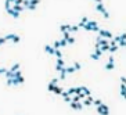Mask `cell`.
<instances>
[{
  "instance_id": "6da1fadb",
  "label": "cell",
  "mask_w": 126,
  "mask_h": 115,
  "mask_svg": "<svg viewBox=\"0 0 126 115\" xmlns=\"http://www.w3.org/2000/svg\"><path fill=\"white\" fill-rule=\"evenodd\" d=\"M97 33H98V36H100V38L107 39V40H111V39L114 38V35H112L110 31H107V29H101V28L98 29V32H97Z\"/></svg>"
},
{
  "instance_id": "7a4b0ae2",
  "label": "cell",
  "mask_w": 126,
  "mask_h": 115,
  "mask_svg": "<svg viewBox=\"0 0 126 115\" xmlns=\"http://www.w3.org/2000/svg\"><path fill=\"white\" fill-rule=\"evenodd\" d=\"M97 114L98 115H110V107L107 105V104H100L98 107H97Z\"/></svg>"
},
{
  "instance_id": "3957f363",
  "label": "cell",
  "mask_w": 126,
  "mask_h": 115,
  "mask_svg": "<svg viewBox=\"0 0 126 115\" xmlns=\"http://www.w3.org/2000/svg\"><path fill=\"white\" fill-rule=\"evenodd\" d=\"M96 10H97L98 13H101L102 17H104L105 19H108V18H110V13L105 10V7H104V4H102V3H100V4H96Z\"/></svg>"
},
{
  "instance_id": "277c9868",
  "label": "cell",
  "mask_w": 126,
  "mask_h": 115,
  "mask_svg": "<svg viewBox=\"0 0 126 115\" xmlns=\"http://www.w3.org/2000/svg\"><path fill=\"white\" fill-rule=\"evenodd\" d=\"M4 39H6V42L11 40V42H14V43H19L21 42V38L18 35H15V33H8V35L4 36Z\"/></svg>"
},
{
  "instance_id": "5b68a950",
  "label": "cell",
  "mask_w": 126,
  "mask_h": 115,
  "mask_svg": "<svg viewBox=\"0 0 126 115\" xmlns=\"http://www.w3.org/2000/svg\"><path fill=\"white\" fill-rule=\"evenodd\" d=\"M96 26H98V25H97V22H96V21H90V19H89V21H87V22L83 25L82 28H83L85 31H93V28H96Z\"/></svg>"
},
{
  "instance_id": "8992f818",
  "label": "cell",
  "mask_w": 126,
  "mask_h": 115,
  "mask_svg": "<svg viewBox=\"0 0 126 115\" xmlns=\"http://www.w3.org/2000/svg\"><path fill=\"white\" fill-rule=\"evenodd\" d=\"M69 104H71L72 110H76V111H82V110H83V105H82L80 101H79V103H73V101H71Z\"/></svg>"
},
{
  "instance_id": "52a82bcc",
  "label": "cell",
  "mask_w": 126,
  "mask_h": 115,
  "mask_svg": "<svg viewBox=\"0 0 126 115\" xmlns=\"http://www.w3.org/2000/svg\"><path fill=\"white\" fill-rule=\"evenodd\" d=\"M93 97L92 96H87L86 99H83V101H82V105L83 107H89V105H92V103H93Z\"/></svg>"
},
{
  "instance_id": "ba28073f",
  "label": "cell",
  "mask_w": 126,
  "mask_h": 115,
  "mask_svg": "<svg viewBox=\"0 0 126 115\" xmlns=\"http://www.w3.org/2000/svg\"><path fill=\"white\" fill-rule=\"evenodd\" d=\"M57 83H58V79H57V78L51 79V81H50V83H48V86H47V90L48 91H53V89L57 86Z\"/></svg>"
},
{
  "instance_id": "9c48e42d",
  "label": "cell",
  "mask_w": 126,
  "mask_h": 115,
  "mask_svg": "<svg viewBox=\"0 0 126 115\" xmlns=\"http://www.w3.org/2000/svg\"><path fill=\"white\" fill-rule=\"evenodd\" d=\"M40 3V0H31L29 1V6H28V10H35L38 7V4Z\"/></svg>"
},
{
  "instance_id": "30bf717a",
  "label": "cell",
  "mask_w": 126,
  "mask_h": 115,
  "mask_svg": "<svg viewBox=\"0 0 126 115\" xmlns=\"http://www.w3.org/2000/svg\"><path fill=\"white\" fill-rule=\"evenodd\" d=\"M6 11H7V13H8V14H10L11 17H13V18H19V15H21L19 13H17V11H14V10H13L11 7H10V8H7Z\"/></svg>"
},
{
  "instance_id": "8fae6325",
  "label": "cell",
  "mask_w": 126,
  "mask_h": 115,
  "mask_svg": "<svg viewBox=\"0 0 126 115\" xmlns=\"http://www.w3.org/2000/svg\"><path fill=\"white\" fill-rule=\"evenodd\" d=\"M13 79H14V85H15V86H18V85H22V83L25 82L24 76H18V78H13Z\"/></svg>"
},
{
  "instance_id": "7c38bea8",
  "label": "cell",
  "mask_w": 126,
  "mask_h": 115,
  "mask_svg": "<svg viewBox=\"0 0 126 115\" xmlns=\"http://www.w3.org/2000/svg\"><path fill=\"white\" fill-rule=\"evenodd\" d=\"M69 28H71V25H68V24H63V25H60V31L61 32H69Z\"/></svg>"
},
{
  "instance_id": "4fadbf2b",
  "label": "cell",
  "mask_w": 126,
  "mask_h": 115,
  "mask_svg": "<svg viewBox=\"0 0 126 115\" xmlns=\"http://www.w3.org/2000/svg\"><path fill=\"white\" fill-rule=\"evenodd\" d=\"M11 8H13L14 11H17V13H19V14L24 11V7H22V6H18V4H13V6H11Z\"/></svg>"
},
{
  "instance_id": "5bb4252c",
  "label": "cell",
  "mask_w": 126,
  "mask_h": 115,
  "mask_svg": "<svg viewBox=\"0 0 126 115\" xmlns=\"http://www.w3.org/2000/svg\"><path fill=\"white\" fill-rule=\"evenodd\" d=\"M44 51L47 53V54H50V56H54V49L51 47V46H44Z\"/></svg>"
},
{
  "instance_id": "9a60e30c",
  "label": "cell",
  "mask_w": 126,
  "mask_h": 115,
  "mask_svg": "<svg viewBox=\"0 0 126 115\" xmlns=\"http://www.w3.org/2000/svg\"><path fill=\"white\" fill-rule=\"evenodd\" d=\"M63 91H64V90H63V87H60V86L57 85L54 89H53V91H51V93H54V94H61Z\"/></svg>"
},
{
  "instance_id": "2e32d148",
  "label": "cell",
  "mask_w": 126,
  "mask_h": 115,
  "mask_svg": "<svg viewBox=\"0 0 126 115\" xmlns=\"http://www.w3.org/2000/svg\"><path fill=\"white\" fill-rule=\"evenodd\" d=\"M114 68H115V62H110V61H108L107 65H105V69H107V71H112Z\"/></svg>"
},
{
  "instance_id": "e0dca14e",
  "label": "cell",
  "mask_w": 126,
  "mask_h": 115,
  "mask_svg": "<svg viewBox=\"0 0 126 115\" xmlns=\"http://www.w3.org/2000/svg\"><path fill=\"white\" fill-rule=\"evenodd\" d=\"M82 93L85 94V96H92V91H90V89H87V87H85V86H82Z\"/></svg>"
},
{
  "instance_id": "ac0fdd59",
  "label": "cell",
  "mask_w": 126,
  "mask_h": 115,
  "mask_svg": "<svg viewBox=\"0 0 126 115\" xmlns=\"http://www.w3.org/2000/svg\"><path fill=\"white\" fill-rule=\"evenodd\" d=\"M121 96L125 99V96H126V86H125V83H122L121 85Z\"/></svg>"
},
{
  "instance_id": "d6986e66",
  "label": "cell",
  "mask_w": 126,
  "mask_h": 115,
  "mask_svg": "<svg viewBox=\"0 0 126 115\" xmlns=\"http://www.w3.org/2000/svg\"><path fill=\"white\" fill-rule=\"evenodd\" d=\"M65 72H67V74H75L76 69H75L73 67H65Z\"/></svg>"
},
{
  "instance_id": "ffe728a7",
  "label": "cell",
  "mask_w": 126,
  "mask_h": 115,
  "mask_svg": "<svg viewBox=\"0 0 126 115\" xmlns=\"http://www.w3.org/2000/svg\"><path fill=\"white\" fill-rule=\"evenodd\" d=\"M65 76H67V72H65V67H64L63 69L60 71V81H64V79H65Z\"/></svg>"
},
{
  "instance_id": "44dd1931",
  "label": "cell",
  "mask_w": 126,
  "mask_h": 115,
  "mask_svg": "<svg viewBox=\"0 0 126 115\" xmlns=\"http://www.w3.org/2000/svg\"><path fill=\"white\" fill-rule=\"evenodd\" d=\"M19 68H21V65H19V64H14V65L11 67V68H10L8 71H10V72H15V71H18Z\"/></svg>"
},
{
  "instance_id": "7402d4cb",
  "label": "cell",
  "mask_w": 126,
  "mask_h": 115,
  "mask_svg": "<svg viewBox=\"0 0 126 115\" xmlns=\"http://www.w3.org/2000/svg\"><path fill=\"white\" fill-rule=\"evenodd\" d=\"M54 56L57 58H63V51H61L60 49H55L54 50Z\"/></svg>"
},
{
  "instance_id": "603a6c76",
  "label": "cell",
  "mask_w": 126,
  "mask_h": 115,
  "mask_svg": "<svg viewBox=\"0 0 126 115\" xmlns=\"http://www.w3.org/2000/svg\"><path fill=\"white\" fill-rule=\"evenodd\" d=\"M118 50H119L118 44H114V46H110V50H108V51H110V53H116Z\"/></svg>"
},
{
  "instance_id": "cb8c5ba5",
  "label": "cell",
  "mask_w": 126,
  "mask_h": 115,
  "mask_svg": "<svg viewBox=\"0 0 126 115\" xmlns=\"http://www.w3.org/2000/svg\"><path fill=\"white\" fill-rule=\"evenodd\" d=\"M78 31H79L78 25H71V28H69V33L71 32H78Z\"/></svg>"
},
{
  "instance_id": "d4e9b609",
  "label": "cell",
  "mask_w": 126,
  "mask_h": 115,
  "mask_svg": "<svg viewBox=\"0 0 126 115\" xmlns=\"http://www.w3.org/2000/svg\"><path fill=\"white\" fill-rule=\"evenodd\" d=\"M100 50H101V53H105V51H108V50H110V44H105V46H100Z\"/></svg>"
},
{
  "instance_id": "484cf974",
  "label": "cell",
  "mask_w": 126,
  "mask_h": 115,
  "mask_svg": "<svg viewBox=\"0 0 126 115\" xmlns=\"http://www.w3.org/2000/svg\"><path fill=\"white\" fill-rule=\"evenodd\" d=\"M100 104H102V101L100 99H97V100H93V103H92V105H96V107H98Z\"/></svg>"
},
{
  "instance_id": "4316f807",
  "label": "cell",
  "mask_w": 126,
  "mask_h": 115,
  "mask_svg": "<svg viewBox=\"0 0 126 115\" xmlns=\"http://www.w3.org/2000/svg\"><path fill=\"white\" fill-rule=\"evenodd\" d=\"M57 65H60V67H65V61H64L63 58H57Z\"/></svg>"
},
{
  "instance_id": "83f0119b",
  "label": "cell",
  "mask_w": 126,
  "mask_h": 115,
  "mask_svg": "<svg viewBox=\"0 0 126 115\" xmlns=\"http://www.w3.org/2000/svg\"><path fill=\"white\" fill-rule=\"evenodd\" d=\"M67 94H68V96H75V87L68 89V90H67Z\"/></svg>"
},
{
  "instance_id": "f1b7e54d",
  "label": "cell",
  "mask_w": 126,
  "mask_h": 115,
  "mask_svg": "<svg viewBox=\"0 0 126 115\" xmlns=\"http://www.w3.org/2000/svg\"><path fill=\"white\" fill-rule=\"evenodd\" d=\"M73 68H75V69H76V71H79V69H80V68H82V64H80V62H76V61H75V62H73Z\"/></svg>"
},
{
  "instance_id": "f546056e",
  "label": "cell",
  "mask_w": 126,
  "mask_h": 115,
  "mask_svg": "<svg viewBox=\"0 0 126 115\" xmlns=\"http://www.w3.org/2000/svg\"><path fill=\"white\" fill-rule=\"evenodd\" d=\"M94 54H97V56H98V57H101V56H102V53H101V50H100V47H98V46H96Z\"/></svg>"
},
{
  "instance_id": "4dcf8cb0",
  "label": "cell",
  "mask_w": 126,
  "mask_h": 115,
  "mask_svg": "<svg viewBox=\"0 0 126 115\" xmlns=\"http://www.w3.org/2000/svg\"><path fill=\"white\" fill-rule=\"evenodd\" d=\"M51 47H53V49H61V47H60V40H54V44H53V46H51Z\"/></svg>"
},
{
  "instance_id": "1f68e13d",
  "label": "cell",
  "mask_w": 126,
  "mask_h": 115,
  "mask_svg": "<svg viewBox=\"0 0 126 115\" xmlns=\"http://www.w3.org/2000/svg\"><path fill=\"white\" fill-rule=\"evenodd\" d=\"M67 43H68V44H73V43H75V38H72V36H69V38L67 39Z\"/></svg>"
},
{
  "instance_id": "d6a6232c",
  "label": "cell",
  "mask_w": 126,
  "mask_h": 115,
  "mask_svg": "<svg viewBox=\"0 0 126 115\" xmlns=\"http://www.w3.org/2000/svg\"><path fill=\"white\" fill-rule=\"evenodd\" d=\"M67 44H68V43H67V40H65V39H61V40H60V47H65V46H67Z\"/></svg>"
},
{
  "instance_id": "836d02e7",
  "label": "cell",
  "mask_w": 126,
  "mask_h": 115,
  "mask_svg": "<svg viewBox=\"0 0 126 115\" xmlns=\"http://www.w3.org/2000/svg\"><path fill=\"white\" fill-rule=\"evenodd\" d=\"M18 76H22V72H21V69H18L14 72V78H18Z\"/></svg>"
},
{
  "instance_id": "e575fe53",
  "label": "cell",
  "mask_w": 126,
  "mask_h": 115,
  "mask_svg": "<svg viewBox=\"0 0 126 115\" xmlns=\"http://www.w3.org/2000/svg\"><path fill=\"white\" fill-rule=\"evenodd\" d=\"M63 99H64L65 103H71V96H64Z\"/></svg>"
},
{
  "instance_id": "d590c367",
  "label": "cell",
  "mask_w": 126,
  "mask_h": 115,
  "mask_svg": "<svg viewBox=\"0 0 126 115\" xmlns=\"http://www.w3.org/2000/svg\"><path fill=\"white\" fill-rule=\"evenodd\" d=\"M7 85L8 86H15L14 85V79H7Z\"/></svg>"
},
{
  "instance_id": "8d00e7d4",
  "label": "cell",
  "mask_w": 126,
  "mask_h": 115,
  "mask_svg": "<svg viewBox=\"0 0 126 115\" xmlns=\"http://www.w3.org/2000/svg\"><path fill=\"white\" fill-rule=\"evenodd\" d=\"M79 93H82V86H79V87H75V94H79Z\"/></svg>"
},
{
  "instance_id": "74e56055",
  "label": "cell",
  "mask_w": 126,
  "mask_h": 115,
  "mask_svg": "<svg viewBox=\"0 0 126 115\" xmlns=\"http://www.w3.org/2000/svg\"><path fill=\"white\" fill-rule=\"evenodd\" d=\"M90 58H92V60H96V61H97V60H100V57H98L97 54H94V53H93V54L90 56Z\"/></svg>"
},
{
  "instance_id": "f35d334b",
  "label": "cell",
  "mask_w": 126,
  "mask_h": 115,
  "mask_svg": "<svg viewBox=\"0 0 126 115\" xmlns=\"http://www.w3.org/2000/svg\"><path fill=\"white\" fill-rule=\"evenodd\" d=\"M69 36H71V33H69V32H64V39H65V40H67Z\"/></svg>"
},
{
  "instance_id": "ab89813d",
  "label": "cell",
  "mask_w": 126,
  "mask_h": 115,
  "mask_svg": "<svg viewBox=\"0 0 126 115\" xmlns=\"http://www.w3.org/2000/svg\"><path fill=\"white\" fill-rule=\"evenodd\" d=\"M87 21H89V19H87V17H83V18H82V21H80V24H83V25H85V24L87 22Z\"/></svg>"
},
{
  "instance_id": "60d3db41",
  "label": "cell",
  "mask_w": 126,
  "mask_h": 115,
  "mask_svg": "<svg viewBox=\"0 0 126 115\" xmlns=\"http://www.w3.org/2000/svg\"><path fill=\"white\" fill-rule=\"evenodd\" d=\"M22 1H24V0H15V1H14V4H18V6H22Z\"/></svg>"
},
{
  "instance_id": "b9f144b4",
  "label": "cell",
  "mask_w": 126,
  "mask_h": 115,
  "mask_svg": "<svg viewBox=\"0 0 126 115\" xmlns=\"http://www.w3.org/2000/svg\"><path fill=\"white\" fill-rule=\"evenodd\" d=\"M4 43H6V39L4 38H0V46H3Z\"/></svg>"
},
{
  "instance_id": "7bdbcfd3",
  "label": "cell",
  "mask_w": 126,
  "mask_h": 115,
  "mask_svg": "<svg viewBox=\"0 0 126 115\" xmlns=\"http://www.w3.org/2000/svg\"><path fill=\"white\" fill-rule=\"evenodd\" d=\"M6 71H7L6 68H0V75H3V74H4V72H6Z\"/></svg>"
},
{
  "instance_id": "ee69618b",
  "label": "cell",
  "mask_w": 126,
  "mask_h": 115,
  "mask_svg": "<svg viewBox=\"0 0 126 115\" xmlns=\"http://www.w3.org/2000/svg\"><path fill=\"white\" fill-rule=\"evenodd\" d=\"M121 82H122V83L126 82V78H125V76H122V78H121Z\"/></svg>"
},
{
  "instance_id": "f6af8a7d",
  "label": "cell",
  "mask_w": 126,
  "mask_h": 115,
  "mask_svg": "<svg viewBox=\"0 0 126 115\" xmlns=\"http://www.w3.org/2000/svg\"><path fill=\"white\" fill-rule=\"evenodd\" d=\"M98 29H100V28H98V26H96V28H93V32H98Z\"/></svg>"
},
{
  "instance_id": "bcb514c9",
  "label": "cell",
  "mask_w": 126,
  "mask_h": 115,
  "mask_svg": "<svg viewBox=\"0 0 126 115\" xmlns=\"http://www.w3.org/2000/svg\"><path fill=\"white\" fill-rule=\"evenodd\" d=\"M96 3H97V4H100V3H102V0H94Z\"/></svg>"
},
{
  "instance_id": "7dc6e473",
  "label": "cell",
  "mask_w": 126,
  "mask_h": 115,
  "mask_svg": "<svg viewBox=\"0 0 126 115\" xmlns=\"http://www.w3.org/2000/svg\"><path fill=\"white\" fill-rule=\"evenodd\" d=\"M8 1H10V3H14V1H15V0H8Z\"/></svg>"
},
{
  "instance_id": "c3c4849f",
  "label": "cell",
  "mask_w": 126,
  "mask_h": 115,
  "mask_svg": "<svg viewBox=\"0 0 126 115\" xmlns=\"http://www.w3.org/2000/svg\"><path fill=\"white\" fill-rule=\"evenodd\" d=\"M29 1H31V0H29Z\"/></svg>"
}]
</instances>
